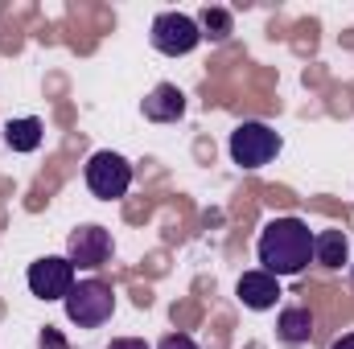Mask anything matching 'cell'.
Masks as SVG:
<instances>
[{
  "instance_id": "1",
  "label": "cell",
  "mask_w": 354,
  "mask_h": 349,
  "mask_svg": "<svg viewBox=\"0 0 354 349\" xmlns=\"http://www.w3.org/2000/svg\"><path fill=\"white\" fill-rule=\"evenodd\" d=\"M256 255L264 263L268 275H301L309 259H313V230L301 222V218H272L264 230H260V243H256Z\"/></svg>"
},
{
  "instance_id": "2",
  "label": "cell",
  "mask_w": 354,
  "mask_h": 349,
  "mask_svg": "<svg viewBox=\"0 0 354 349\" xmlns=\"http://www.w3.org/2000/svg\"><path fill=\"white\" fill-rule=\"evenodd\" d=\"M231 161L239 165V169H264L272 165L276 157H280V148H284V140H280V132L276 128H268L260 119H248V123H239L235 132H231Z\"/></svg>"
},
{
  "instance_id": "3",
  "label": "cell",
  "mask_w": 354,
  "mask_h": 349,
  "mask_svg": "<svg viewBox=\"0 0 354 349\" xmlns=\"http://www.w3.org/2000/svg\"><path fill=\"white\" fill-rule=\"evenodd\" d=\"M62 304H66L71 325H79V329H99V325H107L111 312H115V292H111V283H103V279H83V283L71 288V296H66Z\"/></svg>"
},
{
  "instance_id": "4",
  "label": "cell",
  "mask_w": 354,
  "mask_h": 349,
  "mask_svg": "<svg viewBox=\"0 0 354 349\" xmlns=\"http://www.w3.org/2000/svg\"><path fill=\"white\" fill-rule=\"evenodd\" d=\"M149 41H153V50L165 54V58H185V54L198 50L202 29H198V21L185 17V12H161V17L153 21V29H149Z\"/></svg>"
},
{
  "instance_id": "5",
  "label": "cell",
  "mask_w": 354,
  "mask_h": 349,
  "mask_svg": "<svg viewBox=\"0 0 354 349\" xmlns=\"http://www.w3.org/2000/svg\"><path fill=\"white\" fill-rule=\"evenodd\" d=\"M87 189L99 201H120L132 189V165L120 152H95L87 161Z\"/></svg>"
},
{
  "instance_id": "6",
  "label": "cell",
  "mask_w": 354,
  "mask_h": 349,
  "mask_svg": "<svg viewBox=\"0 0 354 349\" xmlns=\"http://www.w3.org/2000/svg\"><path fill=\"white\" fill-rule=\"evenodd\" d=\"M29 292L37 300H66L75 288V263L66 255H46V259L29 263Z\"/></svg>"
},
{
  "instance_id": "7",
  "label": "cell",
  "mask_w": 354,
  "mask_h": 349,
  "mask_svg": "<svg viewBox=\"0 0 354 349\" xmlns=\"http://www.w3.org/2000/svg\"><path fill=\"white\" fill-rule=\"evenodd\" d=\"M66 259L75 263V267H103V263L111 259V230H103V226H79V230H71V239H66Z\"/></svg>"
},
{
  "instance_id": "8",
  "label": "cell",
  "mask_w": 354,
  "mask_h": 349,
  "mask_svg": "<svg viewBox=\"0 0 354 349\" xmlns=\"http://www.w3.org/2000/svg\"><path fill=\"white\" fill-rule=\"evenodd\" d=\"M235 292H239L243 308H252V312H268V308H276V300H280V279L268 275L264 267H260V271H243L239 283H235Z\"/></svg>"
},
{
  "instance_id": "9",
  "label": "cell",
  "mask_w": 354,
  "mask_h": 349,
  "mask_svg": "<svg viewBox=\"0 0 354 349\" xmlns=\"http://www.w3.org/2000/svg\"><path fill=\"white\" fill-rule=\"evenodd\" d=\"M276 341L288 349H301L313 341V312L305 304H292L276 317Z\"/></svg>"
},
{
  "instance_id": "10",
  "label": "cell",
  "mask_w": 354,
  "mask_h": 349,
  "mask_svg": "<svg viewBox=\"0 0 354 349\" xmlns=\"http://www.w3.org/2000/svg\"><path fill=\"white\" fill-rule=\"evenodd\" d=\"M185 115V94L174 87V83H161L145 94V119L153 123H177Z\"/></svg>"
},
{
  "instance_id": "11",
  "label": "cell",
  "mask_w": 354,
  "mask_h": 349,
  "mask_svg": "<svg viewBox=\"0 0 354 349\" xmlns=\"http://www.w3.org/2000/svg\"><path fill=\"white\" fill-rule=\"evenodd\" d=\"M346 259H351V243H346L342 230H322V235H313V263L338 271V267H346Z\"/></svg>"
},
{
  "instance_id": "12",
  "label": "cell",
  "mask_w": 354,
  "mask_h": 349,
  "mask_svg": "<svg viewBox=\"0 0 354 349\" xmlns=\"http://www.w3.org/2000/svg\"><path fill=\"white\" fill-rule=\"evenodd\" d=\"M41 119H33V115H25V119H8L4 123V144L12 148V152H37L41 148Z\"/></svg>"
},
{
  "instance_id": "13",
  "label": "cell",
  "mask_w": 354,
  "mask_h": 349,
  "mask_svg": "<svg viewBox=\"0 0 354 349\" xmlns=\"http://www.w3.org/2000/svg\"><path fill=\"white\" fill-rule=\"evenodd\" d=\"M198 29H202L206 41H227V37H231V12H227V8H202Z\"/></svg>"
},
{
  "instance_id": "14",
  "label": "cell",
  "mask_w": 354,
  "mask_h": 349,
  "mask_svg": "<svg viewBox=\"0 0 354 349\" xmlns=\"http://www.w3.org/2000/svg\"><path fill=\"white\" fill-rule=\"evenodd\" d=\"M41 349H71V346H66V337H62L54 325H46V329H41Z\"/></svg>"
},
{
  "instance_id": "15",
  "label": "cell",
  "mask_w": 354,
  "mask_h": 349,
  "mask_svg": "<svg viewBox=\"0 0 354 349\" xmlns=\"http://www.w3.org/2000/svg\"><path fill=\"white\" fill-rule=\"evenodd\" d=\"M157 349H198V341L185 337V333H169V337H161V346Z\"/></svg>"
},
{
  "instance_id": "16",
  "label": "cell",
  "mask_w": 354,
  "mask_h": 349,
  "mask_svg": "<svg viewBox=\"0 0 354 349\" xmlns=\"http://www.w3.org/2000/svg\"><path fill=\"white\" fill-rule=\"evenodd\" d=\"M107 349H149V346H145L140 337H115V341H111Z\"/></svg>"
},
{
  "instance_id": "17",
  "label": "cell",
  "mask_w": 354,
  "mask_h": 349,
  "mask_svg": "<svg viewBox=\"0 0 354 349\" xmlns=\"http://www.w3.org/2000/svg\"><path fill=\"white\" fill-rule=\"evenodd\" d=\"M330 349H354V333H346V337H338V341H334Z\"/></svg>"
},
{
  "instance_id": "18",
  "label": "cell",
  "mask_w": 354,
  "mask_h": 349,
  "mask_svg": "<svg viewBox=\"0 0 354 349\" xmlns=\"http://www.w3.org/2000/svg\"><path fill=\"white\" fill-rule=\"evenodd\" d=\"M351 275H354V267H351Z\"/></svg>"
}]
</instances>
